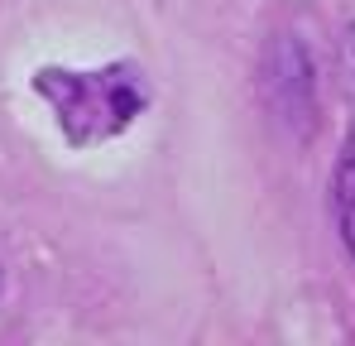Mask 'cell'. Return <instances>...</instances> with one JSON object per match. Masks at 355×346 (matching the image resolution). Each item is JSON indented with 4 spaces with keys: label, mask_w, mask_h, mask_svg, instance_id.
Wrapping results in <instances>:
<instances>
[{
    "label": "cell",
    "mask_w": 355,
    "mask_h": 346,
    "mask_svg": "<svg viewBox=\"0 0 355 346\" xmlns=\"http://www.w3.org/2000/svg\"><path fill=\"white\" fill-rule=\"evenodd\" d=\"M39 97L53 106L62 135L72 145H96L120 135L135 115L144 111L149 87L144 72L130 63H111L101 72H67V67H44L39 72Z\"/></svg>",
    "instance_id": "cell-1"
},
{
    "label": "cell",
    "mask_w": 355,
    "mask_h": 346,
    "mask_svg": "<svg viewBox=\"0 0 355 346\" xmlns=\"http://www.w3.org/2000/svg\"><path fill=\"white\" fill-rule=\"evenodd\" d=\"M331 202H336V226H341V240H346V250L355 255V145L341 154V164H336Z\"/></svg>",
    "instance_id": "cell-2"
},
{
    "label": "cell",
    "mask_w": 355,
    "mask_h": 346,
    "mask_svg": "<svg viewBox=\"0 0 355 346\" xmlns=\"http://www.w3.org/2000/svg\"><path fill=\"white\" fill-rule=\"evenodd\" d=\"M346 92H351V101H355V29H351V39H346Z\"/></svg>",
    "instance_id": "cell-3"
},
{
    "label": "cell",
    "mask_w": 355,
    "mask_h": 346,
    "mask_svg": "<svg viewBox=\"0 0 355 346\" xmlns=\"http://www.w3.org/2000/svg\"><path fill=\"white\" fill-rule=\"evenodd\" d=\"M0 284H5V270H0Z\"/></svg>",
    "instance_id": "cell-4"
}]
</instances>
